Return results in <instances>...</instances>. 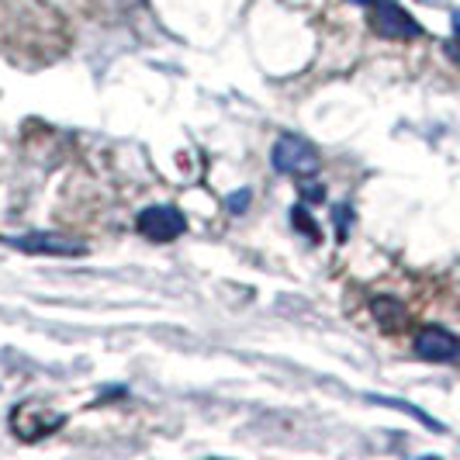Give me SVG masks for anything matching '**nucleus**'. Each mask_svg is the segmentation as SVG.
Masks as SVG:
<instances>
[{"label":"nucleus","instance_id":"nucleus-13","mask_svg":"<svg viewBox=\"0 0 460 460\" xmlns=\"http://www.w3.org/2000/svg\"><path fill=\"white\" fill-rule=\"evenodd\" d=\"M447 56H450V59H454V63L460 66V35L454 39V42H450V46H447Z\"/></svg>","mask_w":460,"mask_h":460},{"label":"nucleus","instance_id":"nucleus-3","mask_svg":"<svg viewBox=\"0 0 460 460\" xmlns=\"http://www.w3.org/2000/svg\"><path fill=\"white\" fill-rule=\"evenodd\" d=\"M63 426H66V415L52 412L49 405H39V402H22V405H14V412H11V429H14V437L28 439V443L49 437V433H56V429H63Z\"/></svg>","mask_w":460,"mask_h":460},{"label":"nucleus","instance_id":"nucleus-9","mask_svg":"<svg viewBox=\"0 0 460 460\" xmlns=\"http://www.w3.org/2000/svg\"><path fill=\"white\" fill-rule=\"evenodd\" d=\"M291 222H295V229L298 232H305L312 243H319L323 239V229L315 226V218H312V211L305 205H298V208H291Z\"/></svg>","mask_w":460,"mask_h":460},{"label":"nucleus","instance_id":"nucleus-6","mask_svg":"<svg viewBox=\"0 0 460 460\" xmlns=\"http://www.w3.org/2000/svg\"><path fill=\"white\" fill-rule=\"evenodd\" d=\"M415 353L433 364H450L460 357V340L443 325H426L415 332Z\"/></svg>","mask_w":460,"mask_h":460},{"label":"nucleus","instance_id":"nucleus-10","mask_svg":"<svg viewBox=\"0 0 460 460\" xmlns=\"http://www.w3.org/2000/svg\"><path fill=\"white\" fill-rule=\"evenodd\" d=\"M301 198H305V201H323V198H325L323 184H319V181H308V177H305V184H301Z\"/></svg>","mask_w":460,"mask_h":460},{"label":"nucleus","instance_id":"nucleus-7","mask_svg":"<svg viewBox=\"0 0 460 460\" xmlns=\"http://www.w3.org/2000/svg\"><path fill=\"white\" fill-rule=\"evenodd\" d=\"M370 312H374V319L385 325V329H398V325L405 323V305L392 295H381V298L370 301Z\"/></svg>","mask_w":460,"mask_h":460},{"label":"nucleus","instance_id":"nucleus-2","mask_svg":"<svg viewBox=\"0 0 460 460\" xmlns=\"http://www.w3.org/2000/svg\"><path fill=\"white\" fill-rule=\"evenodd\" d=\"M370 28L381 39H394V42L422 39V24L415 22L402 4H394V0H374L370 4Z\"/></svg>","mask_w":460,"mask_h":460},{"label":"nucleus","instance_id":"nucleus-12","mask_svg":"<svg viewBox=\"0 0 460 460\" xmlns=\"http://www.w3.org/2000/svg\"><path fill=\"white\" fill-rule=\"evenodd\" d=\"M346 226H349V208L340 205L336 208V232H340V243L346 239Z\"/></svg>","mask_w":460,"mask_h":460},{"label":"nucleus","instance_id":"nucleus-4","mask_svg":"<svg viewBox=\"0 0 460 460\" xmlns=\"http://www.w3.org/2000/svg\"><path fill=\"white\" fill-rule=\"evenodd\" d=\"M136 229L149 243H173L187 232V218L173 205H149L138 211Z\"/></svg>","mask_w":460,"mask_h":460},{"label":"nucleus","instance_id":"nucleus-15","mask_svg":"<svg viewBox=\"0 0 460 460\" xmlns=\"http://www.w3.org/2000/svg\"><path fill=\"white\" fill-rule=\"evenodd\" d=\"M349 4H357V7H370L374 0H349Z\"/></svg>","mask_w":460,"mask_h":460},{"label":"nucleus","instance_id":"nucleus-5","mask_svg":"<svg viewBox=\"0 0 460 460\" xmlns=\"http://www.w3.org/2000/svg\"><path fill=\"white\" fill-rule=\"evenodd\" d=\"M7 246L22 250L31 256H84L87 246L80 239H66V235H56V232H28V235H4Z\"/></svg>","mask_w":460,"mask_h":460},{"label":"nucleus","instance_id":"nucleus-14","mask_svg":"<svg viewBox=\"0 0 460 460\" xmlns=\"http://www.w3.org/2000/svg\"><path fill=\"white\" fill-rule=\"evenodd\" d=\"M454 35H460V11L454 14Z\"/></svg>","mask_w":460,"mask_h":460},{"label":"nucleus","instance_id":"nucleus-11","mask_svg":"<svg viewBox=\"0 0 460 460\" xmlns=\"http://www.w3.org/2000/svg\"><path fill=\"white\" fill-rule=\"evenodd\" d=\"M250 208V190H235L229 198V211H235V215H243Z\"/></svg>","mask_w":460,"mask_h":460},{"label":"nucleus","instance_id":"nucleus-1","mask_svg":"<svg viewBox=\"0 0 460 460\" xmlns=\"http://www.w3.org/2000/svg\"><path fill=\"white\" fill-rule=\"evenodd\" d=\"M270 163H274V170H280V173H288V177H301V181H305V177H315V173H319L323 156H319V149H315L308 138L280 136L274 142Z\"/></svg>","mask_w":460,"mask_h":460},{"label":"nucleus","instance_id":"nucleus-8","mask_svg":"<svg viewBox=\"0 0 460 460\" xmlns=\"http://www.w3.org/2000/svg\"><path fill=\"white\" fill-rule=\"evenodd\" d=\"M370 402H377V405H388V409H398V412L412 415V419H419L422 426H429L433 433H443V422H437L433 415H426L422 409H415L412 402H402V398H385V394H367Z\"/></svg>","mask_w":460,"mask_h":460}]
</instances>
